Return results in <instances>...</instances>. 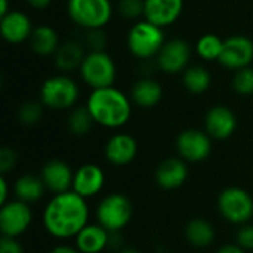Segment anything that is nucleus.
Instances as JSON below:
<instances>
[{"instance_id":"obj_1","label":"nucleus","mask_w":253,"mask_h":253,"mask_svg":"<svg viewBox=\"0 0 253 253\" xmlns=\"http://www.w3.org/2000/svg\"><path fill=\"white\" fill-rule=\"evenodd\" d=\"M44 231L58 240L74 239L89 224V206L86 199L70 190L53 194L42 213Z\"/></svg>"},{"instance_id":"obj_2","label":"nucleus","mask_w":253,"mask_h":253,"mask_svg":"<svg viewBox=\"0 0 253 253\" xmlns=\"http://www.w3.org/2000/svg\"><path fill=\"white\" fill-rule=\"evenodd\" d=\"M86 107L95 123L107 129L125 126L132 116V99L114 86L93 89L87 98Z\"/></svg>"},{"instance_id":"obj_3","label":"nucleus","mask_w":253,"mask_h":253,"mask_svg":"<svg viewBox=\"0 0 253 253\" xmlns=\"http://www.w3.org/2000/svg\"><path fill=\"white\" fill-rule=\"evenodd\" d=\"M96 222L110 233H122L133 216V206L127 196L122 193L107 194L96 206Z\"/></svg>"},{"instance_id":"obj_4","label":"nucleus","mask_w":253,"mask_h":253,"mask_svg":"<svg viewBox=\"0 0 253 253\" xmlns=\"http://www.w3.org/2000/svg\"><path fill=\"white\" fill-rule=\"evenodd\" d=\"M166 43L162 27L144 19L133 24L127 33V47L130 53L139 59H150L159 55Z\"/></svg>"},{"instance_id":"obj_5","label":"nucleus","mask_w":253,"mask_h":253,"mask_svg":"<svg viewBox=\"0 0 253 253\" xmlns=\"http://www.w3.org/2000/svg\"><path fill=\"white\" fill-rule=\"evenodd\" d=\"M219 215L233 225H243L253 218V197L242 187H227L218 196Z\"/></svg>"},{"instance_id":"obj_6","label":"nucleus","mask_w":253,"mask_h":253,"mask_svg":"<svg viewBox=\"0 0 253 253\" xmlns=\"http://www.w3.org/2000/svg\"><path fill=\"white\" fill-rule=\"evenodd\" d=\"M79 95V84L65 74L46 79L40 87V102L50 110H68L74 107Z\"/></svg>"},{"instance_id":"obj_7","label":"nucleus","mask_w":253,"mask_h":253,"mask_svg":"<svg viewBox=\"0 0 253 253\" xmlns=\"http://www.w3.org/2000/svg\"><path fill=\"white\" fill-rule=\"evenodd\" d=\"M70 18L86 30L104 28L113 16L110 0H68Z\"/></svg>"},{"instance_id":"obj_8","label":"nucleus","mask_w":253,"mask_h":253,"mask_svg":"<svg viewBox=\"0 0 253 253\" xmlns=\"http://www.w3.org/2000/svg\"><path fill=\"white\" fill-rule=\"evenodd\" d=\"M79 71L83 82L92 87V90L113 86L117 76L116 64L105 50L89 52L84 56Z\"/></svg>"},{"instance_id":"obj_9","label":"nucleus","mask_w":253,"mask_h":253,"mask_svg":"<svg viewBox=\"0 0 253 253\" xmlns=\"http://www.w3.org/2000/svg\"><path fill=\"white\" fill-rule=\"evenodd\" d=\"M178 156L187 163L205 162L212 153V138L206 130L185 129L175 141Z\"/></svg>"},{"instance_id":"obj_10","label":"nucleus","mask_w":253,"mask_h":253,"mask_svg":"<svg viewBox=\"0 0 253 253\" xmlns=\"http://www.w3.org/2000/svg\"><path fill=\"white\" fill-rule=\"evenodd\" d=\"M33 222V211L28 203L18 199L9 200L0 208V231L6 237H21Z\"/></svg>"},{"instance_id":"obj_11","label":"nucleus","mask_w":253,"mask_h":253,"mask_svg":"<svg viewBox=\"0 0 253 253\" xmlns=\"http://www.w3.org/2000/svg\"><path fill=\"white\" fill-rule=\"evenodd\" d=\"M191 46L184 39L166 40L162 50L157 55V65L166 74L184 73L190 65Z\"/></svg>"},{"instance_id":"obj_12","label":"nucleus","mask_w":253,"mask_h":253,"mask_svg":"<svg viewBox=\"0 0 253 253\" xmlns=\"http://www.w3.org/2000/svg\"><path fill=\"white\" fill-rule=\"evenodd\" d=\"M253 61V42L242 34L231 36L224 40L222 53L218 62L228 70H242Z\"/></svg>"},{"instance_id":"obj_13","label":"nucleus","mask_w":253,"mask_h":253,"mask_svg":"<svg viewBox=\"0 0 253 253\" xmlns=\"http://www.w3.org/2000/svg\"><path fill=\"white\" fill-rule=\"evenodd\" d=\"M205 130L212 139L225 141L237 130V116L227 105H215L206 113Z\"/></svg>"},{"instance_id":"obj_14","label":"nucleus","mask_w":253,"mask_h":253,"mask_svg":"<svg viewBox=\"0 0 253 253\" xmlns=\"http://www.w3.org/2000/svg\"><path fill=\"white\" fill-rule=\"evenodd\" d=\"M190 176L188 163L178 157H169L163 160L154 173L156 184L165 191H173L181 188Z\"/></svg>"},{"instance_id":"obj_15","label":"nucleus","mask_w":253,"mask_h":253,"mask_svg":"<svg viewBox=\"0 0 253 253\" xmlns=\"http://www.w3.org/2000/svg\"><path fill=\"white\" fill-rule=\"evenodd\" d=\"M40 178L47 191L52 194H61L73 188L74 170L64 160L52 159L42 168Z\"/></svg>"},{"instance_id":"obj_16","label":"nucleus","mask_w":253,"mask_h":253,"mask_svg":"<svg viewBox=\"0 0 253 253\" xmlns=\"http://www.w3.org/2000/svg\"><path fill=\"white\" fill-rule=\"evenodd\" d=\"M105 184V172L95 163L82 165L77 170H74L73 179V191H76L83 199H90L101 193Z\"/></svg>"},{"instance_id":"obj_17","label":"nucleus","mask_w":253,"mask_h":253,"mask_svg":"<svg viewBox=\"0 0 253 253\" xmlns=\"http://www.w3.org/2000/svg\"><path fill=\"white\" fill-rule=\"evenodd\" d=\"M138 154V142L129 133L113 135L104 148L107 162L113 166H126L135 160Z\"/></svg>"},{"instance_id":"obj_18","label":"nucleus","mask_w":253,"mask_h":253,"mask_svg":"<svg viewBox=\"0 0 253 253\" xmlns=\"http://www.w3.org/2000/svg\"><path fill=\"white\" fill-rule=\"evenodd\" d=\"M182 9L184 0H144V18L162 28L172 25Z\"/></svg>"},{"instance_id":"obj_19","label":"nucleus","mask_w":253,"mask_h":253,"mask_svg":"<svg viewBox=\"0 0 253 253\" xmlns=\"http://www.w3.org/2000/svg\"><path fill=\"white\" fill-rule=\"evenodd\" d=\"M33 30L34 28L31 25L30 18L21 10H10L1 16L0 31L7 43L18 44L25 40H30Z\"/></svg>"},{"instance_id":"obj_20","label":"nucleus","mask_w":253,"mask_h":253,"mask_svg":"<svg viewBox=\"0 0 253 253\" xmlns=\"http://www.w3.org/2000/svg\"><path fill=\"white\" fill-rule=\"evenodd\" d=\"M110 245V231L102 225L87 224L76 237L74 246L80 253H102L108 249Z\"/></svg>"},{"instance_id":"obj_21","label":"nucleus","mask_w":253,"mask_h":253,"mask_svg":"<svg viewBox=\"0 0 253 253\" xmlns=\"http://www.w3.org/2000/svg\"><path fill=\"white\" fill-rule=\"evenodd\" d=\"M162 98H163L162 84L150 77H144L135 82L130 90L132 102L141 108H153L162 101Z\"/></svg>"},{"instance_id":"obj_22","label":"nucleus","mask_w":253,"mask_h":253,"mask_svg":"<svg viewBox=\"0 0 253 253\" xmlns=\"http://www.w3.org/2000/svg\"><path fill=\"white\" fill-rule=\"evenodd\" d=\"M185 240L190 246L197 249H206L213 245L216 231L212 222L205 218H194L187 222L184 230Z\"/></svg>"},{"instance_id":"obj_23","label":"nucleus","mask_w":253,"mask_h":253,"mask_svg":"<svg viewBox=\"0 0 253 253\" xmlns=\"http://www.w3.org/2000/svg\"><path fill=\"white\" fill-rule=\"evenodd\" d=\"M46 187L42 181L40 176H36L33 173H25V175H21L15 184H13V194H15V199L21 200V202H25L28 205L31 203H36L39 202L44 193H46Z\"/></svg>"},{"instance_id":"obj_24","label":"nucleus","mask_w":253,"mask_h":253,"mask_svg":"<svg viewBox=\"0 0 253 253\" xmlns=\"http://www.w3.org/2000/svg\"><path fill=\"white\" fill-rule=\"evenodd\" d=\"M30 46H31V50L40 56L55 55V52L61 46L59 36L52 27L39 25L33 30L30 36Z\"/></svg>"},{"instance_id":"obj_25","label":"nucleus","mask_w":253,"mask_h":253,"mask_svg":"<svg viewBox=\"0 0 253 253\" xmlns=\"http://www.w3.org/2000/svg\"><path fill=\"white\" fill-rule=\"evenodd\" d=\"M86 53L80 43L77 42H67L58 47V50L53 55V61L58 70L62 73H70L77 68H80Z\"/></svg>"},{"instance_id":"obj_26","label":"nucleus","mask_w":253,"mask_h":253,"mask_svg":"<svg viewBox=\"0 0 253 253\" xmlns=\"http://www.w3.org/2000/svg\"><path fill=\"white\" fill-rule=\"evenodd\" d=\"M182 84L184 87L196 95L205 93L212 84V76L206 67L202 65H190L182 73Z\"/></svg>"},{"instance_id":"obj_27","label":"nucleus","mask_w":253,"mask_h":253,"mask_svg":"<svg viewBox=\"0 0 253 253\" xmlns=\"http://www.w3.org/2000/svg\"><path fill=\"white\" fill-rule=\"evenodd\" d=\"M93 125H96V123H95V120H93V117H92V114L86 105L73 108L71 113L68 114V119H67L68 130L76 136L87 135L92 130Z\"/></svg>"},{"instance_id":"obj_28","label":"nucleus","mask_w":253,"mask_h":253,"mask_svg":"<svg viewBox=\"0 0 253 253\" xmlns=\"http://www.w3.org/2000/svg\"><path fill=\"white\" fill-rule=\"evenodd\" d=\"M224 47V40L212 33L203 34L196 43L197 55L205 61H218Z\"/></svg>"},{"instance_id":"obj_29","label":"nucleus","mask_w":253,"mask_h":253,"mask_svg":"<svg viewBox=\"0 0 253 253\" xmlns=\"http://www.w3.org/2000/svg\"><path fill=\"white\" fill-rule=\"evenodd\" d=\"M43 104L36 101H27L24 102L18 110V120L24 126H34L40 122L43 116Z\"/></svg>"},{"instance_id":"obj_30","label":"nucleus","mask_w":253,"mask_h":253,"mask_svg":"<svg viewBox=\"0 0 253 253\" xmlns=\"http://www.w3.org/2000/svg\"><path fill=\"white\" fill-rule=\"evenodd\" d=\"M233 89L242 96L253 95V67H245L237 70L233 76Z\"/></svg>"},{"instance_id":"obj_31","label":"nucleus","mask_w":253,"mask_h":253,"mask_svg":"<svg viewBox=\"0 0 253 253\" xmlns=\"http://www.w3.org/2000/svg\"><path fill=\"white\" fill-rule=\"evenodd\" d=\"M119 13L126 19H136L144 15V0H119Z\"/></svg>"},{"instance_id":"obj_32","label":"nucleus","mask_w":253,"mask_h":253,"mask_svg":"<svg viewBox=\"0 0 253 253\" xmlns=\"http://www.w3.org/2000/svg\"><path fill=\"white\" fill-rule=\"evenodd\" d=\"M84 43L90 49V52H102L107 46V36L102 28L87 30Z\"/></svg>"},{"instance_id":"obj_33","label":"nucleus","mask_w":253,"mask_h":253,"mask_svg":"<svg viewBox=\"0 0 253 253\" xmlns=\"http://www.w3.org/2000/svg\"><path fill=\"white\" fill-rule=\"evenodd\" d=\"M236 243L240 248H243L246 252L253 251V224L248 222V224L240 225L236 234Z\"/></svg>"},{"instance_id":"obj_34","label":"nucleus","mask_w":253,"mask_h":253,"mask_svg":"<svg viewBox=\"0 0 253 253\" xmlns=\"http://www.w3.org/2000/svg\"><path fill=\"white\" fill-rule=\"evenodd\" d=\"M16 165V154L12 148L3 147L0 150V173L6 176Z\"/></svg>"},{"instance_id":"obj_35","label":"nucleus","mask_w":253,"mask_h":253,"mask_svg":"<svg viewBox=\"0 0 253 253\" xmlns=\"http://www.w3.org/2000/svg\"><path fill=\"white\" fill-rule=\"evenodd\" d=\"M0 253H24V248L16 237L1 236L0 240Z\"/></svg>"},{"instance_id":"obj_36","label":"nucleus","mask_w":253,"mask_h":253,"mask_svg":"<svg viewBox=\"0 0 253 253\" xmlns=\"http://www.w3.org/2000/svg\"><path fill=\"white\" fill-rule=\"evenodd\" d=\"M123 248V237L120 233H110V245L108 249L113 251H120Z\"/></svg>"},{"instance_id":"obj_37","label":"nucleus","mask_w":253,"mask_h":253,"mask_svg":"<svg viewBox=\"0 0 253 253\" xmlns=\"http://www.w3.org/2000/svg\"><path fill=\"white\" fill-rule=\"evenodd\" d=\"M9 197V184L6 181V176H0V205H4Z\"/></svg>"},{"instance_id":"obj_38","label":"nucleus","mask_w":253,"mask_h":253,"mask_svg":"<svg viewBox=\"0 0 253 253\" xmlns=\"http://www.w3.org/2000/svg\"><path fill=\"white\" fill-rule=\"evenodd\" d=\"M216 253H248L243 248H240L237 243H228V245H222Z\"/></svg>"},{"instance_id":"obj_39","label":"nucleus","mask_w":253,"mask_h":253,"mask_svg":"<svg viewBox=\"0 0 253 253\" xmlns=\"http://www.w3.org/2000/svg\"><path fill=\"white\" fill-rule=\"evenodd\" d=\"M47 253H80L77 251L76 246H71V245H58L55 248H52Z\"/></svg>"},{"instance_id":"obj_40","label":"nucleus","mask_w":253,"mask_h":253,"mask_svg":"<svg viewBox=\"0 0 253 253\" xmlns=\"http://www.w3.org/2000/svg\"><path fill=\"white\" fill-rule=\"evenodd\" d=\"M27 1L34 9H44L52 3V0H27Z\"/></svg>"},{"instance_id":"obj_41","label":"nucleus","mask_w":253,"mask_h":253,"mask_svg":"<svg viewBox=\"0 0 253 253\" xmlns=\"http://www.w3.org/2000/svg\"><path fill=\"white\" fill-rule=\"evenodd\" d=\"M10 10L12 9H9V0H0V16L6 15Z\"/></svg>"},{"instance_id":"obj_42","label":"nucleus","mask_w":253,"mask_h":253,"mask_svg":"<svg viewBox=\"0 0 253 253\" xmlns=\"http://www.w3.org/2000/svg\"><path fill=\"white\" fill-rule=\"evenodd\" d=\"M117 253H141L138 249L135 248H122L120 251H117Z\"/></svg>"}]
</instances>
